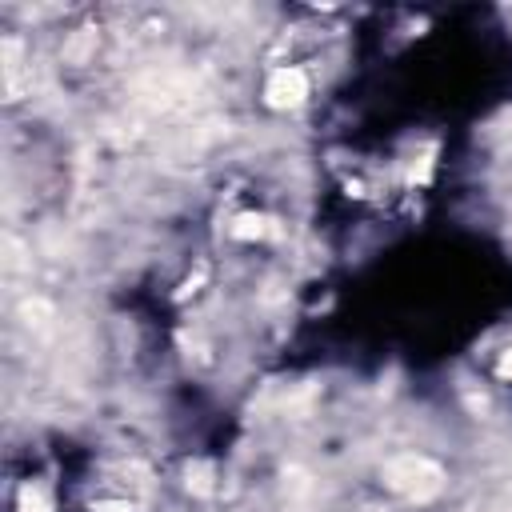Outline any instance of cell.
Returning a JSON list of instances; mask_svg holds the SVG:
<instances>
[{
    "label": "cell",
    "mask_w": 512,
    "mask_h": 512,
    "mask_svg": "<svg viewBox=\"0 0 512 512\" xmlns=\"http://www.w3.org/2000/svg\"><path fill=\"white\" fill-rule=\"evenodd\" d=\"M260 100L272 112H296L312 100V72L304 64H272L260 80Z\"/></svg>",
    "instance_id": "1"
},
{
    "label": "cell",
    "mask_w": 512,
    "mask_h": 512,
    "mask_svg": "<svg viewBox=\"0 0 512 512\" xmlns=\"http://www.w3.org/2000/svg\"><path fill=\"white\" fill-rule=\"evenodd\" d=\"M12 512H56V504H52V496L40 484H24L16 504H12Z\"/></svg>",
    "instance_id": "2"
}]
</instances>
